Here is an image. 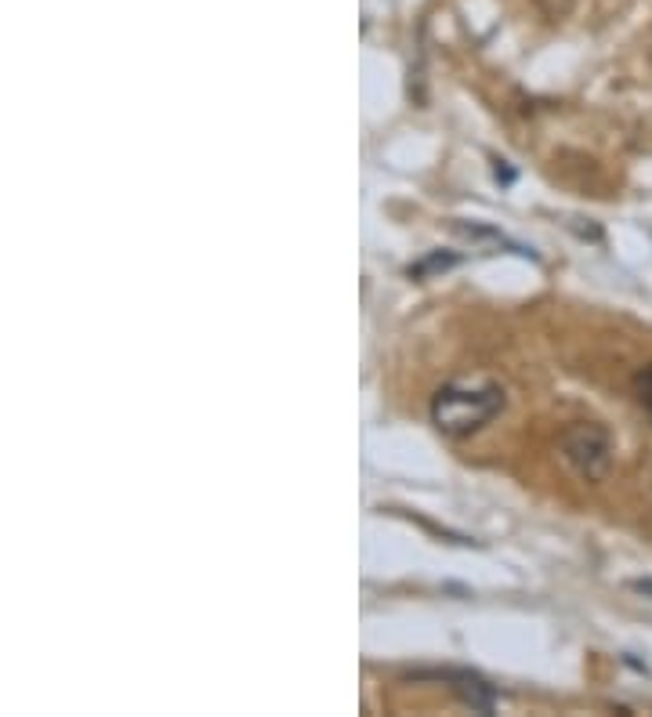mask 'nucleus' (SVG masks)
<instances>
[{
	"instance_id": "nucleus-1",
	"label": "nucleus",
	"mask_w": 652,
	"mask_h": 717,
	"mask_svg": "<svg viewBox=\"0 0 652 717\" xmlns=\"http://www.w3.org/2000/svg\"><path fill=\"white\" fill-rule=\"evenodd\" d=\"M504 410V391L497 385H446L431 402V420L442 435L464 439L486 428Z\"/></svg>"
},
{
	"instance_id": "nucleus-2",
	"label": "nucleus",
	"mask_w": 652,
	"mask_h": 717,
	"mask_svg": "<svg viewBox=\"0 0 652 717\" xmlns=\"http://www.w3.org/2000/svg\"><path fill=\"white\" fill-rule=\"evenodd\" d=\"M562 461L573 467L584 482H602L613 471V435L594 420L569 424L559 439Z\"/></svg>"
},
{
	"instance_id": "nucleus-3",
	"label": "nucleus",
	"mask_w": 652,
	"mask_h": 717,
	"mask_svg": "<svg viewBox=\"0 0 652 717\" xmlns=\"http://www.w3.org/2000/svg\"><path fill=\"white\" fill-rule=\"evenodd\" d=\"M450 678L456 681L453 689L461 692V700L472 706V710H478V714H493V703H497V692L489 689V684L482 681V678H475V674H467V670H461V674H450Z\"/></svg>"
},
{
	"instance_id": "nucleus-4",
	"label": "nucleus",
	"mask_w": 652,
	"mask_h": 717,
	"mask_svg": "<svg viewBox=\"0 0 652 717\" xmlns=\"http://www.w3.org/2000/svg\"><path fill=\"white\" fill-rule=\"evenodd\" d=\"M635 395H638V402L645 406V413L652 417V363L641 366L638 374H635Z\"/></svg>"
},
{
	"instance_id": "nucleus-5",
	"label": "nucleus",
	"mask_w": 652,
	"mask_h": 717,
	"mask_svg": "<svg viewBox=\"0 0 652 717\" xmlns=\"http://www.w3.org/2000/svg\"><path fill=\"white\" fill-rule=\"evenodd\" d=\"M630 591H638V594L652 598V580H630Z\"/></svg>"
},
{
	"instance_id": "nucleus-6",
	"label": "nucleus",
	"mask_w": 652,
	"mask_h": 717,
	"mask_svg": "<svg viewBox=\"0 0 652 717\" xmlns=\"http://www.w3.org/2000/svg\"><path fill=\"white\" fill-rule=\"evenodd\" d=\"M649 62H652V40H649Z\"/></svg>"
}]
</instances>
